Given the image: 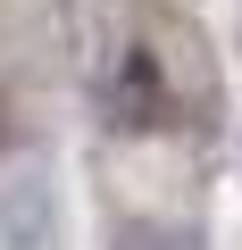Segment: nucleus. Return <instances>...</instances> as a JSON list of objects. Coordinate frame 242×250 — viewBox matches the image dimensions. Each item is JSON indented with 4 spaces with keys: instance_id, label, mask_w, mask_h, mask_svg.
<instances>
[{
    "instance_id": "f257e3e1",
    "label": "nucleus",
    "mask_w": 242,
    "mask_h": 250,
    "mask_svg": "<svg viewBox=\"0 0 242 250\" xmlns=\"http://www.w3.org/2000/svg\"><path fill=\"white\" fill-rule=\"evenodd\" d=\"M100 100H109V125H126V134H151V125H167V83H159V59H151V50H126V67H117V83H109Z\"/></svg>"
},
{
    "instance_id": "f03ea898",
    "label": "nucleus",
    "mask_w": 242,
    "mask_h": 250,
    "mask_svg": "<svg viewBox=\"0 0 242 250\" xmlns=\"http://www.w3.org/2000/svg\"><path fill=\"white\" fill-rule=\"evenodd\" d=\"M117 250H184V233H167V225H126Z\"/></svg>"
}]
</instances>
